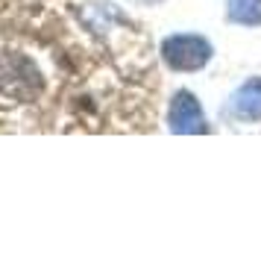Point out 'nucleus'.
<instances>
[{
	"label": "nucleus",
	"mask_w": 261,
	"mask_h": 253,
	"mask_svg": "<svg viewBox=\"0 0 261 253\" xmlns=\"http://www.w3.org/2000/svg\"><path fill=\"white\" fill-rule=\"evenodd\" d=\"M144 38L103 0H0V133L150 121Z\"/></svg>",
	"instance_id": "nucleus-1"
},
{
	"label": "nucleus",
	"mask_w": 261,
	"mask_h": 253,
	"mask_svg": "<svg viewBox=\"0 0 261 253\" xmlns=\"http://www.w3.org/2000/svg\"><path fill=\"white\" fill-rule=\"evenodd\" d=\"M162 56L176 71H200L212 59V44L200 36H170L162 44Z\"/></svg>",
	"instance_id": "nucleus-2"
},
{
	"label": "nucleus",
	"mask_w": 261,
	"mask_h": 253,
	"mask_svg": "<svg viewBox=\"0 0 261 253\" xmlns=\"http://www.w3.org/2000/svg\"><path fill=\"white\" fill-rule=\"evenodd\" d=\"M167 121H170V130H173V133H208L205 118H202V109H200L197 97L191 95V91H179V95L170 100Z\"/></svg>",
	"instance_id": "nucleus-3"
},
{
	"label": "nucleus",
	"mask_w": 261,
	"mask_h": 253,
	"mask_svg": "<svg viewBox=\"0 0 261 253\" xmlns=\"http://www.w3.org/2000/svg\"><path fill=\"white\" fill-rule=\"evenodd\" d=\"M232 115L238 121H261V77L244 83L232 97Z\"/></svg>",
	"instance_id": "nucleus-4"
},
{
	"label": "nucleus",
	"mask_w": 261,
	"mask_h": 253,
	"mask_svg": "<svg viewBox=\"0 0 261 253\" xmlns=\"http://www.w3.org/2000/svg\"><path fill=\"white\" fill-rule=\"evenodd\" d=\"M229 18L238 24H261V0H232Z\"/></svg>",
	"instance_id": "nucleus-5"
}]
</instances>
